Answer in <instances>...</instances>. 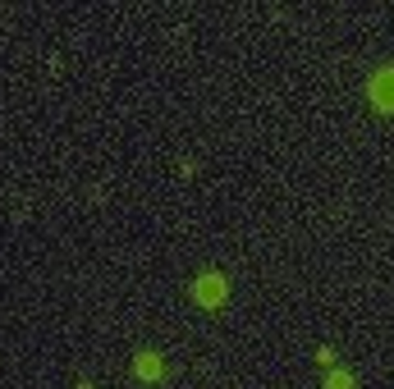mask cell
Returning a JSON list of instances; mask_svg holds the SVG:
<instances>
[{
	"instance_id": "obj_1",
	"label": "cell",
	"mask_w": 394,
	"mask_h": 389,
	"mask_svg": "<svg viewBox=\"0 0 394 389\" xmlns=\"http://www.w3.org/2000/svg\"><path fill=\"white\" fill-rule=\"evenodd\" d=\"M367 96L381 115H394V69H376L367 83Z\"/></svg>"
},
{
	"instance_id": "obj_2",
	"label": "cell",
	"mask_w": 394,
	"mask_h": 389,
	"mask_svg": "<svg viewBox=\"0 0 394 389\" xmlns=\"http://www.w3.org/2000/svg\"><path fill=\"white\" fill-rule=\"evenodd\" d=\"M193 298L202 307H220V303H225V279H220V275H202L193 284Z\"/></svg>"
},
{
	"instance_id": "obj_3",
	"label": "cell",
	"mask_w": 394,
	"mask_h": 389,
	"mask_svg": "<svg viewBox=\"0 0 394 389\" xmlns=\"http://www.w3.org/2000/svg\"><path fill=\"white\" fill-rule=\"evenodd\" d=\"M133 371H138L142 381H161V376H166V362H161L156 353H138V362H133Z\"/></svg>"
},
{
	"instance_id": "obj_4",
	"label": "cell",
	"mask_w": 394,
	"mask_h": 389,
	"mask_svg": "<svg viewBox=\"0 0 394 389\" xmlns=\"http://www.w3.org/2000/svg\"><path fill=\"white\" fill-rule=\"evenodd\" d=\"M325 389H353V376L349 371H330L325 376Z\"/></svg>"
}]
</instances>
